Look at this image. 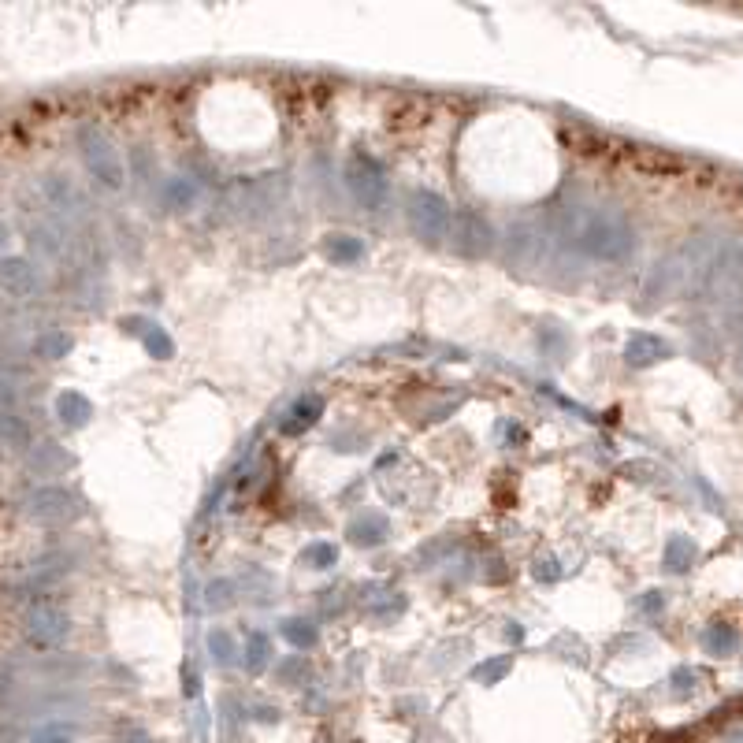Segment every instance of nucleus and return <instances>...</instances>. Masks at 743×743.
<instances>
[{
    "label": "nucleus",
    "instance_id": "obj_1",
    "mask_svg": "<svg viewBox=\"0 0 743 743\" xmlns=\"http://www.w3.org/2000/svg\"><path fill=\"white\" fill-rule=\"evenodd\" d=\"M558 238L576 253L591 261L621 264L636 253V227L628 223L625 212L602 209V205H573L561 209L558 216Z\"/></svg>",
    "mask_w": 743,
    "mask_h": 743
},
{
    "label": "nucleus",
    "instance_id": "obj_2",
    "mask_svg": "<svg viewBox=\"0 0 743 743\" xmlns=\"http://www.w3.org/2000/svg\"><path fill=\"white\" fill-rule=\"evenodd\" d=\"M405 216H409V231L420 242H443V238H450V223H454L450 205L439 194H431V190H417V194L409 197Z\"/></svg>",
    "mask_w": 743,
    "mask_h": 743
},
{
    "label": "nucleus",
    "instance_id": "obj_3",
    "mask_svg": "<svg viewBox=\"0 0 743 743\" xmlns=\"http://www.w3.org/2000/svg\"><path fill=\"white\" fill-rule=\"evenodd\" d=\"M79 145H82V160H86V168H90L93 179H101L105 186H123V160H119V153L112 149V142H108L105 134L97 131V127H82L79 131Z\"/></svg>",
    "mask_w": 743,
    "mask_h": 743
},
{
    "label": "nucleus",
    "instance_id": "obj_4",
    "mask_svg": "<svg viewBox=\"0 0 743 743\" xmlns=\"http://www.w3.org/2000/svg\"><path fill=\"white\" fill-rule=\"evenodd\" d=\"M346 186H350V194L357 197L365 209H383V205H387V194H391V183H387L383 168H379L372 157H365V153H357V157L346 164Z\"/></svg>",
    "mask_w": 743,
    "mask_h": 743
},
{
    "label": "nucleus",
    "instance_id": "obj_5",
    "mask_svg": "<svg viewBox=\"0 0 743 743\" xmlns=\"http://www.w3.org/2000/svg\"><path fill=\"white\" fill-rule=\"evenodd\" d=\"M491 238H495V231H491V223L483 220L480 212H457L454 223H450V246L461 253V257H487L491 253Z\"/></svg>",
    "mask_w": 743,
    "mask_h": 743
},
{
    "label": "nucleus",
    "instance_id": "obj_6",
    "mask_svg": "<svg viewBox=\"0 0 743 743\" xmlns=\"http://www.w3.org/2000/svg\"><path fill=\"white\" fill-rule=\"evenodd\" d=\"M67 632H71V621L53 602H34L27 610V636L34 647H60Z\"/></svg>",
    "mask_w": 743,
    "mask_h": 743
},
{
    "label": "nucleus",
    "instance_id": "obj_7",
    "mask_svg": "<svg viewBox=\"0 0 743 743\" xmlns=\"http://www.w3.org/2000/svg\"><path fill=\"white\" fill-rule=\"evenodd\" d=\"M30 513L38 521H67V517H75V498L60 491V487H45V491L30 498Z\"/></svg>",
    "mask_w": 743,
    "mask_h": 743
},
{
    "label": "nucleus",
    "instance_id": "obj_8",
    "mask_svg": "<svg viewBox=\"0 0 743 743\" xmlns=\"http://www.w3.org/2000/svg\"><path fill=\"white\" fill-rule=\"evenodd\" d=\"M625 357H628V365H632V368H647V365H654V361L669 357V342H662L658 335L639 331V335H632V339H628Z\"/></svg>",
    "mask_w": 743,
    "mask_h": 743
},
{
    "label": "nucleus",
    "instance_id": "obj_9",
    "mask_svg": "<svg viewBox=\"0 0 743 743\" xmlns=\"http://www.w3.org/2000/svg\"><path fill=\"white\" fill-rule=\"evenodd\" d=\"M387 535H391V524H387V517H379V513H365L361 521L350 524V539L357 547H379Z\"/></svg>",
    "mask_w": 743,
    "mask_h": 743
},
{
    "label": "nucleus",
    "instance_id": "obj_10",
    "mask_svg": "<svg viewBox=\"0 0 743 743\" xmlns=\"http://www.w3.org/2000/svg\"><path fill=\"white\" fill-rule=\"evenodd\" d=\"M736 647H740V632L725 621H714L703 632V651L714 654V658H729V654H736Z\"/></svg>",
    "mask_w": 743,
    "mask_h": 743
},
{
    "label": "nucleus",
    "instance_id": "obj_11",
    "mask_svg": "<svg viewBox=\"0 0 743 743\" xmlns=\"http://www.w3.org/2000/svg\"><path fill=\"white\" fill-rule=\"evenodd\" d=\"M320 413H324V398H320V394H309V398H301V402L290 409V417L283 420V431H287V435H298V431L313 428L316 420H320Z\"/></svg>",
    "mask_w": 743,
    "mask_h": 743
},
{
    "label": "nucleus",
    "instance_id": "obj_12",
    "mask_svg": "<svg viewBox=\"0 0 743 743\" xmlns=\"http://www.w3.org/2000/svg\"><path fill=\"white\" fill-rule=\"evenodd\" d=\"M0 283L15 294H30V290H38V275L27 261H4L0 264Z\"/></svg>",
    "mask_w": 743,
    "mask_h": 743
},
{
    "label": "nucleus",
    "instance_id": "obj_13",
    "mask_svg": "<svg viewBox=\"0 0 743 743\" xmlns=\"http://www.w3.org/2000/svg\"><path fill=\"white\" fill-rule=\"evenodd\" d=\"M324 253H327V261L353 264V261H361V257H365V246H361L353 235H331V238H327Z\"/></svg>",
    "mask_w": 743,
    "mask_h": 743
},
{
    "label": "nucleus",
    "instance_id": "obj_14",
    "mask_svg": "<svg viewBox=\"0 0 743 743\" xmlns=\"http://www.w3.org/2000/svg\"><path fill=\"white\" fill-rule=\"evenodd\" d=\"M56 413H60V420L64 424H71V428H82L86 420H90V402L82 398V394H75V391H67V394H60V402H56Z\"/></svg>",
    "mask_w": 743,
    "mask_h": 743
},
{
    "label": "nucleus",
    "instance_id": "obj_15",
    "mask_svg": "<svg viewBox=\"0 0 743 743\" xmlns=\"http://www.w3.org/2000/svg\"><path fill=\"white\" fill-rule=\"evenodd\" d=\"M691 561H695V543L684 539V535H673L669 547H665V565H669V573H684Z\"/></svg>",
    "mask_w": 743,
    "mask_h": 743
},
{
    "label": "nucleus",
    "instance_id": "obj_16",
    "mask_svg": "<svg viewBox=\"0 0 743 743\" xmlns=\"http://www.w3.org/2000/svg\"><path fill=\"white\" fill-rule=\"evenodd\" d=\"M301 561H305L309 569H331V565L339 561V547H335V543H309V547L301 550Z\"/></svg>",
    "mask_w": 743,
    "mask_h": 743
},
{
    "label": "nucleus",
    "instance_id": "obj_17",
    "mask_svg": "<svg viewBox=\"0 0 743 743\" xmlns=\"http://www.w3.org/2000/svg\"><path fill=\"white\" fill-rule=\"evenodd\" d=\"M197 201V186L186 179V175H175L168 179V205L171 209H190Z\"/></svg>",
    "mask_w": 743,
    "mask_h": 743
},
{
    "label": "nucleus",
    "instance_id": "obj_18",
    "mask_svg": "<svg viewBox=\"0 0 743 743\" xmlns=\"http://www.w3.org/2000/svg\"><path fill=\"white\" fill-rule=\"evenodd\" d=\"M283 636L298 647V651H309V647H316V628L309 625V621H287L283 625Z\"/></svg>",
    "mask_w": 743,
    "mask_h": 743
},
{
    "label": "nucleus",
    "instance_id": "obj_19",
    "mask_svg": "<svg viewBox=\"0 0 743 743\" xmlns=\"http://www.w3.org/2000/svg\"><path fill=\"white\" fill-rule=\"evenodd\" d=\"M264 662H268V636H261V632H253L246 643V665L257 673V669H264Z\"/></svg>",
    "mask_w": 743,
    "mask_h": 743
},
{
    "label": "nucleus",
    "instance_id": "obj_20",
    "mask_svg": "<svg viewBox=\"0 0 743 743\" xmlns=\"http://www.w3.org/2000/svg\"><path fill=\"white\" fill-rule=\"evenodd\" d=\"M30 743H75V732L67 729V725H60V721H53V725H41L30 736Z\"/></svg>",
    "mask_w": 743,
    "mask_h": 743
},
{
    "label": "nucleus",
    "instance_id": "obj_21",
    "mask_svg": "<svg viewBox=\"0 0 743 743\" xmlns=\"http://www.w3.org/2000/svg\"><path fill=\"white\" fill-rule=\"evenodd\" d=\"M145 346H149V353H157V357H171L175 353V342L160 331V327L149 324V335H145Z\"/></svg>",
    "mask_w": 743,
    "mask_h": 743
},
{
    "label": "nucleus",
    "instance_id": "obj_22",
    "mask_svg": "<svg viewBox=\"0 0 743 743\" xmlns=\"http://www.w3.org/2000/svg\"><path fill=\"white\" fill-rule=\"evenodd\" d=\"M509 673V658H498V662H487L476 669V680H483V684H495V680H502Z\"/></svg>",
    "mask_w": 743,
    "mask_h": 743
},
{
    "label": "nucleus",
    "instance_id": "obj_23",
    "mask_svg": "<svg viewBox=\"0 0 743 743\" xmlns=\"http://www.w3.org/2000/svg\"><path fill=\"white\" fill-rule=\"evenodd\" d=\"M67 346H71L67 335H45V339L38 342V353H45V357H60V353H67Z\"/></svg>",
    "mask_w": 743,
    "mask_h": 743
},
{
    "label": "nucleus",
    "instance_id": "obj_24",
    "mask_svg": "<svg viewBox=\"0 0 743 743\" xmlns=\"http://www.w3.org/2000/svg\"><path fill=\"white\" fill-rule=\"evenodd\" d=\"M209 647H212V658H220V662H231V639H227V632H212L209 636Z\"/></svg>",
    "mask_w": 743,
    "mask_h": 743
},
{
    "label": "nucleus",
    "instance_id": "obj_25",
    "mask_svg": "<svg viewBox=\"0 0 743 743\" xmlns=\"http://www.w3.org/2000/svg\"><path fill=\"white\" fill-rule=\"evenodd\" d=\"M729 743H743V732H736V736H729Z\"/></svg>",
    "mask_w": 743,
    "mask_h": 743
}]
</instances>
